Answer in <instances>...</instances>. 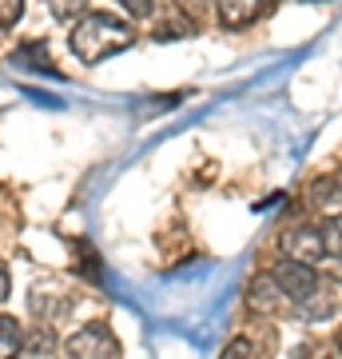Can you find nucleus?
Here are the masks:
<instances>
[{
  "label": "nucleus",
  "instance_id": "nucleus-1",
  "mask_svg": "<svg viewBox=\"0 0 342 359\" xmlns=\"http://www.w3.org/2000/svg\"><path fill=\"white\" fill-rule=\"evenodd\" d=\"M271 280L279 283L287 308H294L306 320H327L339 308V280H322L315 264H303V259L283 256L275 268H271Z\"/></svg>",
  "mask_w": 342,
  "mask_h": 359
},
{
  "label": "nucleus",
  "instance_id": "nucleus-2",
  "mask_svg": "<svg viewBox=\"0 0 342 359\" xmlns=\"http://www.w3.org/2000/svg\"><path fill=\"white\" fill-rule=\"evenodd\" d=\"M68 44L76 52V60L100 65V60H108V56H115V52H124V48L136 44V28L127 25V20H120V16H112V13H84L76 25H72Z\"/></svg>",
  "mask_w": 342,
  "mask_h": 359
},
{
  "label": "nucleus",
  "instance_id": "nucleus-3",
  "mask_svg": "<svg viewBox=\"0 0 342 359\" xmlns=\"http://www.w3.org/2000/svg\"><path fill=\"white\" fill-rule=\"evenodd\" d=\"M279 248H283V256L303 259V264H315V268L327 259L322 228H315V224H294V228H287V231L279 236Z\"/></svg>",
  "mask_w": 342,
  "mask_h": 359
},
{
  "label": "nucleus",
  "instance_id": "nucleus-4",
  "mask_svg": "<svg viewBox=\"0 0 342 359\" xmlns=\"http://www.w3.org/2000/svg\"><path fill=\"white\" fill-rule=\"evenodd\" d=\"M64 351L80 359H96V355H120V339L112 335L108 323H84L76 335L64 339Z\"/></svg>",
  "mask_w": 342,
  "mask_h": 359
},
{
  "label": "nucleus",
  "instance_id": "nucleus-5",
  "mask_svg": "<svg viewBox=\"0 0 342 359\" xmlns=\"http://www.w3.org/2000/svg\"><path fill=\"white\" fill-rule=\"evenodd\" d=\"M72 304H76V299L60 287V280H36L32 283V311L40 316V323L60 320Z\"/></svg>",
  "mask_w": 342,
  "mask_h": 359
},
{
  "label": "nucleus",
  "instance_id": "nucleus-6",
  "mask_svg": "<svg viewBox=\"0 0 342 359\" xmlns=\"http://www.w3.org/2000/svg\"><path fill=\"white\" fill-rule=\"evenodd\" d=\"M247 308H251L255 316H279V311L287 308L279 283L271 280V271H263V276L251 280V287H247Z\"/></svg>",
  "mask_w": 342,
  "mask_h": 359
},
{
  "label": "nucleus",
  "instance_id": "nucleus-7",
  "mask_svg": "<svg viewBox=\"0 0 342 359\" xmlns=\"http://www.w3.org/2000/svg\"><path fill=\"white\" fill-rule=\"evenodd\" d=\"M219 25L239 32V28H251L259 16H263V0H219L215 4Z\"/></svg>",
  "mask_w": 342,
  "mask_h": 359
},
{
  "label": "nucleus",
  "instance_id": "nucleus-8",
  "mask_svg": "<svg viewBox=\"0 0 342 359\" xmlns=\"http://www.w3.org/2000/svg\"><path fill=\"white\" fill-rule=\"evenodd\" d=\"M311 204H315L318 212L339 216V172H330V176H322V180L311 184Z\"/></svg>",
  "mask_w": 342,
  "mask_h": 359
},
{
  "label": "nucleus",
  "instance_id": "nucleus-9",
  "mask_svg": "<svg viewBox=\"0 0 342 359\" xmlns=\"http://www.w3.org/2000/svg\"><path fill=\"white\" fill-rule=\"evenodd\" d=\"M13 65H28L32 72H48V76H60V72H56V65L48 60V48H44V44H36V40H28V44H20V48L13 52Z\"/></svg>",
  "mask_w": 342,
  "mask_h": 359
},
{
  "label": "nucleus",
  "instance_id": "nucleus-10",
  "mask_svg": "<svg viewBox=\"0 0 342 359\" xmlns=\"http://www.w3.org/2000/svg\"><path fill=\"white\" fill-rule=\"evenodd\" d=\"M20 339H24V327L13 316H0V355H20Z\"/></svg>",
  "mask_w": 342,
  "mask_h": 359
},
{
  "label": "nucleus",
  "instance_id": "nucleus-11",
  "mask_svg": "<svg viewBox=\"0 0 342 359\" xmlns=\"http://www.w3.org/2000/svg\"><path fill=\"white\" fill-rule=\"evenodd\" d=\"M40 351H56V339H52V323H44L36 335H24V339H20V355H40Z\"/></svg>",
  "mask_w": 342,
  "mask_h": 359
},
{
  "label": "nucleus",
  "instance_id": "nucleus-12",
  "mask_svg": "<svg viewBox=\"0 0 342 359\" xmlns=\"http://www.w3.org/2000/svg\"><path fill=\"white\" fill-rule=\"evenodd\" d=\"M24 16V0H0V28H13Z\"/></svg>",
  "mask_w": 342,
  "mask_h": 359
},
{
  "label": "nucleus",
  "instance_id": "nucleus-13",
  "mask_svg": "<svg viewBox=\"0 0 342 359\" xmlns=\"http://www.w3.org/2000/svg\"><path fill=\"white\" fill-rule=\"evenodd\" d=\"M322 244H327V256L339 259L342 244H339V216H330V224H322Z\"/></svg>",
  "mask_w": 342,
  "mask_h": 359
},
{
  "label": "nucleus",
  "instance_id": "nucleus-14",
  "mask_svg": "<svg viewBox=\"0 0 342 359\" xmlns=\"http://www.w3.org/2000/svg\"><path fill=\"white\" fill-rule=\"evenodd\" d=\"M176 4H179V13L187 16L191 25H199V20H203V13H207V4H211V0H176Z\"/></svg>",
  "mask_w": 342,
  "mask_h": 359
},
{
  "label": "nucleus",
  "instance_id": "nucleus-15",
  "mask_svg": "<svg viewBox=\"0 0 342 359\" xmlns=\"http://www.w3.org/2000/svg\"><path fill=\"white\" fill-rule=\"evenodd\" d=\"M76 252H80V256H84V259H80V271H84L88 280H100V271H96V252H92V248L84 244V240H80V244H76Z\"/></svg>",
  "mask_w": 342,
  "mask_h": 359
},
{
  "label": "nucleus",
  "instance_id": "nucleus-16",
  "mask_svg": "<svg viewBox=\"0 0 342 359\" xmlns=\"http://www.w3.org/2000/svg\"><path fill=\"white\" fill-rule=\"evenodd\" d=\"M223 355H239V359L259 355V344H255V339H231V344L223 347Z\"/></svg>",
  "mask_w": 342,
  "mask_h": 359
},
{
  "label": "nucleus",
  "instance_id": "nucleus-17",
  "mask_svg": "<svg viewBox=\"0 0 342 359\" xmlns=\"http://www.w3.org/2000/svg\"><path fill=\"white\" fill-rule=\"evenodd\" d=\"M120 4H124L127 16H136V20H148V16L155 13V4H152V0H120Z\"/></svg>",
  "mask_w": 342,
  "mask_h": 359
},
{
  "label": "nucleus",
  "instance_id": "nucleus-18",
  "mask_svg": "<svg viewBox=\"0 0 342 359\" xmlns=\"http://www.w3.org/2000/svg\"><path fill=\"white\" fill-rule=\"evenodd\" d=\"M8 287H13V280H8V271L0 268V304H4V299H8Z\"/></svg>",
  "mask_w": 342,
  "mask_h": 359
},
{
  "label": "nucleus",
  "instance_id": "nucleus-19",
  "mask_svg": "<svg viewBox=\"0 0 342 359\" xmlns=\"http://www.w3.org/2000/svg\"><path fill=\"white\" fill-rule=\"evenodd\" d=\"M263 4H266V0H263Z\"/></svg>",
  "mask_w": 342,
  "mask_h": 359
}]
</instances>
